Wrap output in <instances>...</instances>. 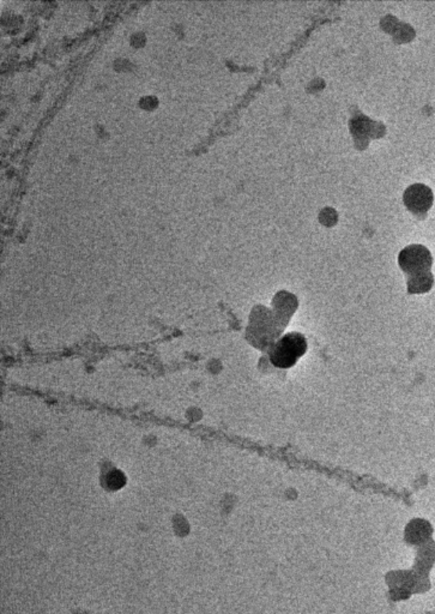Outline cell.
Listing matches in <instances>:
<instances>
[{
  "label": "cell",
  "instance_id": "3",
  "mask_svg": "<svg viewBox=\"0 0 435 614\" xmlns=\"http://www.w3.org/2000/svg\"><path fill=\"white\" fill-rule=\"evenodd\" d=\"M434 196L431 188L425 184L410 185L403 194V202L411 214L418 219H425L427 213L431 210Z\"/></svg>",
  "mask_w": 435,
  "mask_h": 614
},
{
  "label": "cell",
  "instance_id": "2",
  "mask_svg": "<svg viewBox=\"0 0 435 614\" xmlns=\"http://www.w3.org/2000/svg\"><path fill=\"white\" fill-rule=\"evenodd\" d=\"M398 264L408 276H413L423 272H431L433 257L431 251L428 250L426 246L415 244L407 246L400 251Z\"/></svg>",
  "mask_w": 435,
  "mask_h": 614
},
{
  "label": "cell",
  "instance_id": "6",
  "mask_svg": "<svg viewBox=\"0 0 435 614\" xmlns=\"http://www.w3.org/2000/svg\"><path fill=\"white\" fill-rule=\"evenodd\" d=\"M434 279L431 272H423L413 276H409L408 279V290L411 294H420V293H426L431 290L433 285Z\"/></svg>",
  "mask_w": 435,
  "mask_h": 614
},
{
  "label": "cell",
  "instance_id": "4",
  "mask_svg": "<svg viewBox=\"0 0 435 614\" xmlns=\"http://www.w3.org/2000/svg\"><path fill=\"white\" fill-rule=\"evenodd\" d=\"M275 306H276L277 320L282 323H288L289 316L294 313L296 307H298V300L294 295L287 293V292H281L280 294L276 295L275 299Z\"/></svg>",
  "mask_w": 435,
  "mask_h": 614
},
{
  "label": "cell",
  "instance_id": "1",
  "mask_svg": "<svg viewBox=\"0 0 435 614\" xmlns=\"http://www.w3.org/2000/svg\"><path fill=\"white\" fill-rule=\"evenodd\" d=\"M307 351V341L303 335L291 333L284 335L273 345L270 360L276 367L289 369Z\"/></svg>",
  "mask_w": 435,
  "mask_h": 614
},
{
  "label": "cell",
  "instance_id": "5",
  "mask_svg": "<svg viewBox=\"0 0 435 614\" xmlns=\"http://www.w3.org/2000/svg\"><path fill=\"white\" fill-rule=\"evenodd\" d=\"M407 540L411 544H421L428 539L431 534V526L426 521L416 520L409 524L407 528Z\"/></svg>",
  "mask_w": 435,
  "mask_h": 614
}]
</instances>
